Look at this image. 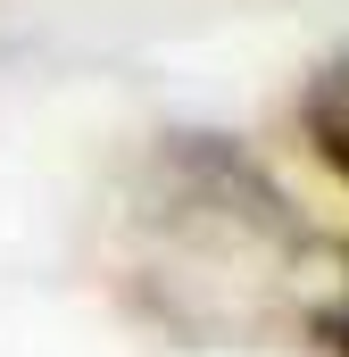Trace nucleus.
<instances>
[{"label": "nucleus", "instance_id": "f03ea898", "mask_svg": "<svg viewBox=\"0 0 349 357\" xmlns=\"http://www.w3.org/2000/svg\"><path fill=\"white\" fill-rule=\"evenodd\" d=\"M316 333H325V349H333V357H349V282H341V299L316 316Z\"/></svg>", "mask_w": 349, "mask_h": 357}, {"label": "nucleus", "instance_id": "f257e3e1", "mask_svg": "<svg viewBox=\"0 0 349 357\" xmlns=\"http://www.w3.org/2000/svg\"><path fill=\"white\" fill-rule=\"evenodd\" d=\"M308 142H316V158L349 183V59L325 67L316 91H308Z\"/></svg>", "mask_w": 349, "mask_h": 357}]
</instances>
